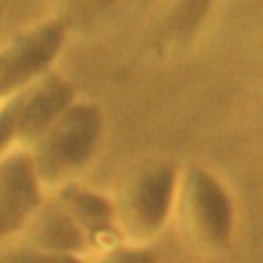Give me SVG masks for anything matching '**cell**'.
<instances>
[{"label": "cell", "instance_id": "13", "mask_svg": "<svg viewBox=\"0 0 263 263\" xmlns=\"http://www.w3.org/2000/svg\"><path fill=\"white\" fill-rule=\"evenodd\" d=\"M0 103H2V101H0Z\"/></svg>", "mask_w": 263, "mask_h": 263}, {"label": "cell", "instance_id": "8", "mask_svg": "<svg viewBox=\"0 0 263 263\" xmlns=\"http://www.w3.org/2000/svg\"><path fill=\"white\" fill-rule=\"evenodd\" d=\"M14 240L64 255L88 257L90 253L88 242L80 232V228L72 222V218L49 193L45 195L41 205L35 210V214L31 216V220Z\"/></svg>", "mask_w": 263, "mask_h": 263}, {"label": "cell", "instance_id": "10", "mask_svg": "<svg viewBox=\"0 0 263 263\" xmlns=\"http://www.w3.org/2000/svg\"><path fill=\"white\" fill-rule=\"evenodd\" d=\"M86 263H158V255L152 245H132L121 240L109 249L90 253Z\"/></svg>", "mask_w": 263, "mask_h": 263}, {"label": "cell", "instance_id": "1", "mask_svg": "<svg viewBox=\"0 0 263 263\" xmlns=\"http://www.w3.org/2000/svg\"><path fill=\"white\" fill-rule=\"evenodd\" d=\"M103 136V109L88 99H76L53 119L25 148L45 191L49 193L70 181H78L80 173L99 154Z\"/></svg>", "mask_w": 263, "mask_h": 263}, {"label": "cell", "instance_id": "6", "mask_svg": "<svg viewBox=\"0 0 263 263\" xmlns=\"http://www.w3.org/2000/svg\"><path fill=\"white\" fill-rule=\"evenodd\" d=\"M78 97L74 86L55 72L45 74L43 78L29 84L14 97L6 99L12 111L18 146L27 148Z\"/></svg>", "mask_w": 263, "mask_h": 263}, {"label": "cell", "instance_id": "7", "mask_svg": "<svg viewBox=\"0 0 263 263\" xmlns=\"http://www.w3.org/2000/svg\"><path fill=\"white\" fill-rule=\"evenodd\" d=\"M49 195L64 208V212L80 228L90 253L109 249L123 240L117 228L111 195L86 187L80 181H70L49 191Z\"/></svg>", "mask_w": 263, "mask_h": 263}, {"label": "cell", "instance_id": "3", "mask_svg": "<svg viewBox=\"0 0 263 263\" xmlns=\"http://www.w3.org/2000/svg\"><path fill=\"white\" fill-rule=\"evenodd\" d=\"M179 168L175 160L154 158L121 177L111 199L123 242L152 245L162 234L173 216Z\"/></svg>", "mask_w": 263, "mask_h": 263}, {"label": "cell", "instance_id": "4", "mask_svg": "<svg viewBox=\"0 0 263 263\" xmlns=\"http://www.w3.org/2000/svg\"><path fill=\"white\" fill-rule=\"evenodd\" d=\"M68 37L62 18H43L0 43V101L53 72Z\"/></svg>", "mask_w": 263, "mask_h": 263}, {"label": "cell", "instance_id": "5", "mask_svg": "<svg viewBox=\"0 0 263 263\" xmlns=\"http://www.w3.org/2000/svg\"><path fill=\"white\" fill-rule=\"evenodd\" d=\"M45 195L25 148L0 158V247L21 234Z\"/></svg>", "mask_w": 263, "mask_h": 263}, {"label": "cell", "instance_id": "2", "mask_svg": "<svg viewBox=\"0 0 263 263\" xmlns=\"http://www.w3.org/2000/svg\"><path fill=\"white\" fill-rule=\"evenodd\" d=\"M183 240L199 255H222L230 249L236 210L224 183L201 164L179 168L173 216Z\"/></svg>", "mask_w": 263, "mask_h": 263}, {"label": "cell", "instance_id": "12", "mask_svg": "<svg viewBox=\"0 0 263 263\" xmlns=\"http://www.w3.org/2000/svg\"><path fill=\"white\" fill-rule=\"evenodd\" d=\"M0 14H2V4H0Z\"/></svg>", "mask_w": 263, "mask_h": 263}, {"label": "cell", "instance_id": "11", "mask_svg": "<svg viewBox=\"0 0 263 263\" xmlns=\"http://www.w3.org/2000/svg\"><path fill=\"white\" fill-rule=\"evenodd\" d=\"M14 148H21V146H18V138H16V129H14L12 111H10L8 103L2 101L0 103V158Z\"/></svg>", "mask_w": 263, "mask_h": 263}, {"label": "cell", "instance_id": "9", "mask_svg": "<svg viewBox=\"0 0 263 263\" xmlns=\"http://www.w3.org/2000/svg\"><path fill=\"white\" fill-rule=\"evenodd\" d=\"M0 263H86V257L51 253L21 240H10L0 247Z\"/></svg>", "mask_w": 263, "mask_h": 263}]
</instances>
